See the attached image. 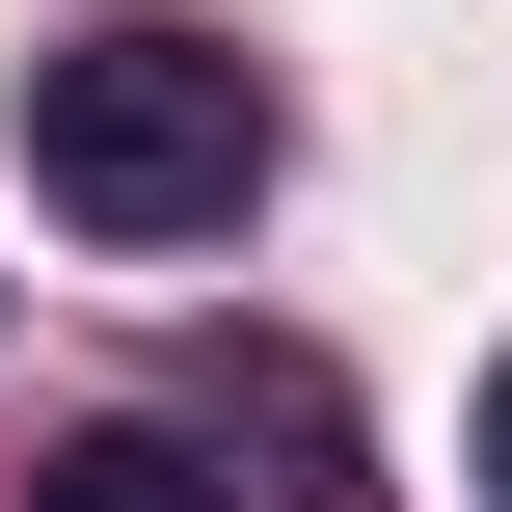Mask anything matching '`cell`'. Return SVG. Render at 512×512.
<instances>
[{
    "label": "cell",
    "instance_id": "obj_1",
    "mask_svg": "<svg viewBox=\"0 0 512 512\" xmlns=\"http://www.w3.org/2000/svg\"><path fill=\"white\" fill-rule=\"evenodd\" d=\"M243 189H270V81L216 27L108 0V27L27 54V216H81V243H243Z\"/></svg>",
    "mask_w": 512,
    "mask_h": 512
},
{
    "label": "cell",
    "instance_id": "obj_2",
    "mask_svg": "<svg viewBox=\"0 0 512 512\" xmlns=\"http://www.w3.org/2000/svg\"><path fill=\"white\" fill-rule=\"evenodd\" d=\"M27 512H270V486H216L189 432H54V459H27Z\"/></svg>",
    "mask_w": 512,
    "mask_h": 512
},
{
    "label": "cell",
    "instance_id": "obj_3",
    "mask_svg": "<svg viewBox=\"0 0 512 512\" xmlns=\"http://www.w3.org/2000/svg\"><path fill=\"white\" fill-rule=\"evenodd\" d=\"M486 512H512V378H486Z\"/></svg>",
    "mask_w": 512,
    "mask_h": 512
}]
</instances>
